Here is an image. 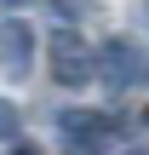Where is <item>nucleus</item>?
Wrapping results in <instances>:
<instances>
[{"label": "nucleus", "instance_id": "1", "mask_svg": "<svg viewBox=\"0 0 149 155\" xmlns=\"http://www.w3.org/2000/svg\"><path fill=\"white\" fill-rule=\"evenodd\" d=\"M52 132H57V150L63 155H121L132 150V121L115 115V109H57L52 115Z\"/></svg>", "mask_w": 149, "mask_h": 155}, {"label": "nucleus", "instance_id": "2", "mask_svg": "<svg viewBox=\"0 0 149 155\" xmlns=\"http://www.w3.org/2000/svg\"><path fill=\"white\" fill-rule=\"evenodd\" d=\"M98 86H103L109 98H126V92L149 86V52L132 35H109V40L98 46Z\"/></svg>", "mask_w": 149, "mask_h": 155}, {"label": "nucleus", "instance_id": "3", "mask_svg": "<svg viewBox=\"0 0 149 155\" xmlns=\"http://www.w3.org/2000/svg\"><path fill=\"white\" fill-rule=\"evenodd\" d=\"M46 63H52V81H57L63 92H80V86L98 81V46H86L80 29H52Z\"/></svg>", "mask_w": 149, "mask_h": 155}, {"label": "nucleus", "instance_id": "4", "mask_svg": "<svg viewBox=\"0 0 149 155\" xmlns=\"http://www.w3.org/2000/svg\"><path fill=\"white\" fill-rule=\"evenodd\" d=\"M0 75H11V81L34 75V23H23V17L0 23Z\"/></svg>", "mask_w": 149, "mask_h": 155}, {"label": "nucleus", "instance_id": "5", "mask_svg": "<svg viewBox=\"0 0 149 155\" xmlns=\"http://www.w3.org/2000/svg\"><path fill=\"white\" fill-rule=\"evenodd\" d=\"M0 144H6V150L23 144V109H17L11 98H0Z\"/></svg>", "mask_w": 149, "mask_h": 155}, {"label": "nucleus", "instance_id": "6", "mask_svg": "<svg viewBox=\"0 0 149 155\" xmlns=\"http://www.w3.org/2000/svg\"><path fill=\"white\" fill-rule=\"evenodd\" d=\"M6 155H46V150H40V144H29V138H23V144H11V150H6Z\"/></svg>", "mask_w": 149, "mask_h": 155}, {"label": "nucleus", "instance_id": "7", "mask_svg": "<svg viewBox=\"0 0 149 155\" xmlns=\"http://www.w3.org/2000/svg\"><path fill=\"white\" fill-rule=\"evenodd\" d=\"M121 155H144V150H121Z\"/></svg>", "mask_w": 149, "mask_h": 155}, {"label": "nucleus", "instance_id": "8", "mask_svg": "<svg viewBox=\"0 0 149 155\" xmlns=\"http://www.w3.org/2000/svg\"><path fill=\"white\" fill-rule=\"evenodd\" d=\"M144 23H149V6H144Z\"/></svg>", "mask_w": 149, "mask_h": 155}]
</instances>
